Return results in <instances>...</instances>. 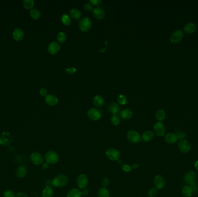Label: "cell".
Masks as SVG:
<instances>
[{
  "mask_svg": "<svg viewBox=\"0 0 198 197\" xmlns=\"http://www.w3.org/2000/svg\"><path fill=\"white\" fill-rule=\"evenodd\" d=\"M89 183V179L84 173H81L78 176L77 184L79 189H84L86 188Z\"/></svg>",
  "mask_w": 198,
  "mask_h": 197,
  "instance_id": "obj_7",
  "label": "cell"
},
{
  "mask_svg": "<svg viewBox=\"0 0 198 197\" xmlns=\"http://www.w3.org/2000/svg\"><path fill=\"white\" fill-rule=\"evenodd\" d=\"M197 175L195 172L193 171H188L187 172L184 176V181L187 185H191L196 181Z\"/></svg>",
  "mask_w": 198,
  "mask_h": 197,
  "instance_id": "obj_10",
  "label": "cell"
},
{
  "mask_svg": "<svg viewBox=\"0 0 198 197\" xmlns=\"http://www.w3.org/2000/svg\"><path fill=\"white\" fill-rule=\"evenodd\" d=\"M45 101L48 105L50 106H55L57 105L59 102L58 97L56 95L52 94L47 95L45 97Z\"/></svg>",
  "mask_w": 198,
  "mask_h": 197,
  "instance_id": "obj_15",
  "label": "cell"
},
{
  "mask_svg": "<svg viewBox=\"0 0 198 197\" xmlns=\"http://www.w3.org/2000/svg\"><path fill=\"white\" fill-rule=\"evenodd\" d=\"M132 168L134 169H138V168L140 167V165H139L138 164L136 163V164H134L132 165Z\"/></svg>",
  "mask_w": 198,
  "mask_h": 197,
  "instance_id": "obj_50",
  "label": "cell"
},
{
  "mask_svg": "<svg viewBox=\"0 0 198 197\" xmlns=\"http://www.w3.org/2000/svg\"><path fill=\"white\" fill-rule=\"evenodd\" d=\"M121 122L120 117L117 114L112 115L111 118V123L114 126H118L120 124Z\"/></svg>",
  "mask_w": 198,
  "mask_h": 197,
  "instance_id": "obj_35",
  "label": "cell"
},
{
  "mask_svg": "<svg viewBox=\"0 0 198 197\" xmlns=\"http://www.w3.org/2000/svg\"><path fill=\"white\" fill-rule=\"evenodd\" d=\"M89 190L88 189H82V190L81 191V193H82V195H84V196H87L89 194Z\"/></svg>",
  "mask_w": 198,
  "mask_h": 197,
  "instance_id": "obj_48",
  "label": "cell"
},
{
  "mask_svg": "<svg viewBox=\"0 0 198 197\" xmlns=\"http://www.w3.org/2000/svg\"><path fill=\"white\" fill-rule=\"evenodd\" d=\"M122 169L125 172H130L132 169V167L128 164H123L122 167Z\"/></svg>",
  "mask_w": 198,
  "mask_h": 197,
  "instance_id": "obj_40",
  "label": "cell"
},
{
  "mask_svg": "<svg viewBox=\"0 0 198 197\" xmlns=\"http://www.w3.org/2000/svg\"><path fill=\"white\" fill-rule=\"evenodd\" d=\"M110 184V180L107 178H104L102 180V184L103 186V187H108Z\"/></svg>",
  "mask_w": 198,
  "mask_h": 197,
  "instance_id": "obj_41",
  "label": "cell"
},
{
  "mask_svg": "<svg viewBox=\"0 0 198 197\" xmlns=\"http://www.w3.org/2000/svg\"><path fill=\"white\" fill-rule=\"evenodd\" d=\"M84 9L87 11V12H90V11H93V7L92 5L89 4V3H87L85 4L84 6Z\"/></svg>",
  "mask_w": 198,
  "mask_h": 197,
  "instance_id": "obj_42",
  "label": "cell"
},
{
  "mask_svg": "<svg viewBox=\"0 0 198 197\" xmlns=\"http://www.w3.org/2000/svg\"><path fill=\"white\" fill-rule=\"evenodd\" d=\"M182 194L185 197H191L194 194L193 189L190 185H186L182 189Z\"/></svg>",
  "mask_w": 198,
  "mask_h": 197,
  "instance_id": "obj_23",
  "label": "cell"
},
{
  "mask_svg": "<svg viewBox=\"0 0 198 197\" xmlns=\"http://www.w3.org/2000/svg\"><path fill=\"white\" fill-rule=\"evenodd\" d=\"M105 155L107 158L112 161H118L121 157L120 151L115 148H110L105 152Z\"/></svg>",
  "mask_w": 198,
  "mask_h": 197,
  "instance_id": "obj_3",
  "label": "cell"
},
{
  "mask_svg": "<svg viewBox=\"0 0 198 197\" xmlns=\"http://www.w3.org/2000/svg\"><path fill=\"white\" fill-rule=\"evenodd\" d=\"M120 116L124 120H129L133 116V112L129 109H124L120 112Z\"/></svg>",
  "mask_w": 198,
  "mask_h": 197,
  "instance_id": "obj_22",
  "label": "cell"
},
{
  "mask_svg": "<svg viewBox=\"0 0 198 197\" xmlns=\"http://www.w3.org/2000/svg\"><path fill=\"white\" fill-rule=\"evenodd\" d=\"M154 183L155 188L158 190L164 189L165 186V180L161 175H156L154 179Z\"/></svg>",
  "mask_w": 198,
  "mask_h": 197,
  "instance_id": "obj_13",
  "label": "cell"
},
{
  "mask_svg": "<svg viewBox=\"0 0 198 197\" xmlns=\"http://www.w3.org/2000/svg\"><path fill=\"white\" fill-rule=\"evenodd\" d=\"M154 137V134L152 131L148 130L145 131L141 137V140L144 142H149L152 140Z\"/></svg>",
  "mask_w": 198,
  "mask_h": 197,
  "instance_id": "obj_19",
  "label": "cell"
},
{
  "mask_svg": "<svg viewBox=\"0 0 198 197\" xmlns=\"http://www.w3.org/2000/svg\"><path fill=\"white\" fill-rule=\"evenodd\" d=\"M61 22L62 23L66 25V26H69L71 25V20L70 17L67 14H64L62 16H61Z\"/></svg>",
  "mask_w": 198,
  "mask_h": 197,
  "instance_id": "obj_34",
  "label": "cell"
},
{
  "mask_svg": "<svg viewBox=\"0 0 198 197\" xmlns=\"http://www.w3.org/2000/svg\"><path fill=\"white\" fill-rule=\"evenodd\" d=\"M77 71V69L75 67H71L69 68L66 69V72H68L69 74H73Z\"/></svg>",
  "mask_w": 198,
  "mask_h": 197,
  "instance_id": "obj_43",
  "label": "cell"
},
{
  "mask_svg": "<svg viewBox=\"0 0 198 197\" xmlns=\"http://www.w3.org/2000/svg\"><path fill=\"white\" fill-rule=\"evenodd\" d=\"M93 103L96 107H102L104 103L103 98L101 95H96L93 98Z\"/></svg>",
  "mask_w": 198,
  "mask_h": 197,
  "instance_id": "obj_26",
  "label": "cell"
},
{
  "mask_svg": "<svg viewBox=\"0 0 198 197\" xmlns=\"http://www.w3.org/2000/svg\"><path fill=\"white\" fill-rule=\"evenodd\" d=\"M30 160L31 162L36 165H42L43 163V155L39 152H35L32 153L30 155Z\"/></svg>",
  "mask_w": 198,
  "mask_h": 197,
  "instance_id": "obj_6",
  "label": "cell"
},
{
  "mask_svg": "<svg viewBox=\"0 0 198 197\" xmlns=\"http://www.w3.org/2000/svg\"><path fill=\"white\" fill-rule=\"evenodd\" d=\"M27 169L25 165H20L17 167L16 170V175L18 178H24L27 175Z\"/></svg>",
  "mask_w": 198,
  "mask_h": 197,
  "instance_id": "obj_16",
  "label": "cell"
},
{
  "mask_svg": "<svg viewBox=\"0 0 198 197\" xmlns=\"http://www.w3.org/2000/svg\"><path fill=\"white\" fill-rule=\"evenodd\" d=\"M13 38L16 41H20L23 39L24 37V32L23 31L19 28H16L12 34Z\"/></svg>",
  "mask_w": 198,
  "mask_h": 197,
  "instance_id": "obj_18",
  "label": "cell"
},
{
  "mask_svg": "<svg viewBox=\"0 0 198 197\" xmlns=\"http://www.w3.org/2000/svg\"><path fill=\"white\" fill-rule=\"evenodd\" d=\"M81 191L78 189H72L70 190L67 195V197H81Z\"/></svg>",
  "mask_w": 198,
  "mask_h": 197,
  "instance_id": "obj_27",
  "label": "cell"
},
{
  "mask_svg": "<svg viewBox=\"0 0 198 197\" xmlns=\"http://www.w3.org/2000/svg\"><path fill=\"white\" fill-rule=\"evenodd\" d=\"M154 129L156 135L158 137H163L166 133L165 126L161 121H158L155 123Z\"/></svg>",
  "mask_w": 198,
  "mask_h": 197,
  "instance_id": "obj_11",
  "label": "cell"
},
{
  "mask_svg": "<svg viewBox=\"0 0 198 197\" xmlns=\"http://www.w3.org/2000/svg\"><path fill=\"white\" fill-rule=\"evenodd\" d=\"M158 194V190L155 187L149 189L148 192V195L150 197H155Z\"/></svg>",
  "mask_w": 198,
  "mask_h": 197,
  "instance_id": "obj_38",
  "label": "cell"
},
{
  "mask_svg": "<svg viewBox=\"0 0 198 197\" xmlns=\"http://www.w3.org/2000/svg\"><path fill=\"white\" fill-rule=\"evenodd\" d=\"M126 138L129 142L133 144L138 143L141 140V137L138 132L134 130L129 131L126 134Z\"/></svg>",
  "mask_w": 198,
  "mask_h": 197,
  "instance_id": "obj_4",
  "label": "cell"
},
{
  "mask_svg": "<svg viewBox=\"0 0 198 197\" xmlns=\"http://www.w3.org/2000/svg\"><path fill=\"white\" fill-rule=\"evenodd\" d=\"M191 186V187L193 189L194 193V192H197L198 190V184L197 183V182L195 181V183H194L193 184H192L191 185H190Z\"/></svg>",
  "mask_w": 198,
  "mask_h": 197,
  "instance_id": "obj_46",
  "label": "cell"
},
{
  "mask_svg": "<svg viewBox=\"0 0 198 197\" xmlns=\"http://www.w3.org/2000/svg\"><path fill=\"white\" fill-rule=\"evenodd\" d=\"M30 16L35 20L38 19L41 16V13H40V10L37 9H32L30 10Z\"/></svg>",
  "mask_w": 198,
  "mask_h": 197,
  "instance_id": "obj_31",
  "label": "cell"
},
{
  "mask_svg": "<svg viewBox=\"0 0 198 197\" xmlns=\"http://www.w3.org/2000/svg\"><path fill=\"white\" fill-rule=\"evenodd\" d=\"M175 134L177 136V139H181V140L184 139V138L185 137V136H186L185 133L184 131H181V130H178V131H177Z\"/></svg>",
  "mask_w": 198,
  "mask_h": 197,
  "instance_id": "obj_39",
  "label": "cell"
},
{
  "mask_svg": "<svg viewBox=\"0 0 198 197\" xmlns=\"http://www.w3.org/2000/svg\"><path fill=\"white\" fill-rule=\"evenodd\" d=\"M69 182L67 176L61 174L56 176L52 181V186L57 188H61L66 186Z\"/></svg>",
  "mask_w": 198,
  "mask_h": 197,
  "instance_id": "obj_1",
  "label": "cell"
},
{
  "mask_svg": "<svg viewBox=\"0 0 198 197\" xmlns=\"http://www.w3.org/2000/svg\"><path fill=\"white\" fill-rule=\"evenodd\" d=\"M118 103L119 104H120L121 105H125L126 103H127V98L123 94H121L118 96Z\"/></svg>",
  "mask_w": 198,
  "mask_h": 197,
  "instance_id": "obj_36",
  "label": "cell"
},
{
  "mask_svg": "<svg viewBox=\"0 0 198 197\" xmlns=\"http://www.w3.org/2000/svg\"><path fill=\"white\" fill-rule=\"evenodd\" d=\"M87 116L90 120L97 121L102 117V112L96 108H92L87 112Z\"/></svg>",
  "mask_w": 198,
  "mask_h": 197,
  "instance_id": "obj_9",
  "label": "cell"
},
{
  "mask_svg": "<svg viewBox=\"0 0 198 197\" xmlns=\"http://www.w3.org/2000/svg\"><path fill=\"white\" fill-rule=\"evenodd\" d=\"M197 30V26L194 23L190 22L184 27V31L187 34H192Z\"/></svg>",
  "mask_w": 198,
  "mask_h": 197,
  "instance_id": "obj_20",
  "label": "cell"
},
{
  "mask_svg": "<svg viewBox=\"0 0 198 197\" xmlns=\"http://www.w3.org/2000/svg\"><path fill=\"white\" fill-rule=\"evenodd\" d=\"M194 166H195V169L198 171V161H197L195 163Z\"/></svg>",
  "mask_w": 198,
  "mask_h": 197,
  "instance_id": "obj_51",
  "label": "cell"
},
{
  "mask_svg": "<svg viewBox=\"0 0 198 197\" xmlns=\"http://www.w3.org/2000/svg\"><path fill=\"white\" fill-rule=\"evenodd\" d=\"M79 27L82 32L88 31L92 27L91 20L87 17L82 18L79 22Z\"/></svg>",
  "mask_w": 198,
  "mask_h": 197,
  "instance_id": "obj_5",
  "label": "cell"
},
{
  "mask_svg": "<svg viewBox=\"0 0 198 197\" xmlns=\"http://www.w3.org/2000/svg\"><path fill=\"white\" fill-rule=\"evenodd\" d=\"M108 111L112 114V115L117 114V113L120 111V108L117 103H111L109 105Z\"/></svg>",
  "mask_w": 198,
  "mask_h": 197,
  "instance_id": "obj_24",
  "label": "cell"
},
{
  "mask_svg": "<svg viewBox=\"0 0 198 197\" xmlns=\"http://www.w3.org/2000/svg\"><path fill=\"white\" fill-rule=\"evenodd\" d=\"M4 197H15V193L12 190H7L3 194Z\"/></svg>",
  "mask_w": 198,
  "mask_h": 197,
  "instance_id": "obj_37",
  "label": "cell"
},
{
  "mask_svg": "<svg viewBox=\"0 0 198 197\" xmlns=\"http://www.w3.org/2000/svg\"><path fill=\"white\" fill-rule=\"evenodd\" d=\"M53 189L49 186H46L42 192V197H53Z\"/></svg>",
  "mask_w": 198,
  "mask_h": 197,
  "instance_id": "obj_25",
  "label": "cell"
},
{
  "mask_svg": "<svg viewBox=\"0 0 198 197\" xmlns=\"http://www.w3.org/2000/svg\"><path fill=\"white\" fill-rule=\"evenodd\" d=\"M69 15L74 20H78L81 17V12L78 9H72L69 11Z\"/></svg>",
  "mask_w": 198,
  "mask_h": 197,
  "instance_id": "obj_29",
  "label": "cell"
},
{
  "mask_svg": "<svg viewBox=\"0 0 198 197\" xmlns=\"http://www.w3.org/2000/svg\"><path fill=\"white\" fill-rule=\"evenodd\" d=\"M178 147L181 152L183 153H187L189 152L191 150V145L188 141L182 139L179 142Z\"/></svg>",
  "mask_w": 198,
  "mask_h": 197,
  "instance_id": "obj_12",
  "label": "cell"
},
{
  "mask_svg": "<svg viewBox=\"0 0 198 197\" xmlns=\"http://www.w3.org/2000/svg\"><path fill=\"white\" fill-rule=\"evenodd\" d=\"M61 49L60 44L56 42H52L48 45V51L51 54H55Z\"/></svg>",
  "mask_w": 198,
  "mask_h": 197,
  "instance_id": "obj_14",
  "label": "cell"
},
{
  "mask_svg": "<svg viewBox=\"0 0 198 197\" xmlns=\"http://www.w3.org/2000/svg\"><path fill=\"white\" fill-rule=\"evenodd\" d=\"M93 14L94 17L98 20H102L105 16V12L103 9L100 7H97L93 9Z\"/></svg>",
  "mask_w": 198,
  "mask_h": 197,
  "instance_id": "obj_17",
  "label": "cell"
},
{
  "mask_svg": "<svg viewBox=\"0 0 198 197\" xmlns=\"http://www.w3.org/2000/svg\"><path fill=\"white\" fill-rule=\"evenodd\" d=\"M49 167V164L46 163H43L42 164V168L43 169H47Z\"/></svg>",
  "mask_w": 198,
  "mask_h": 197,
  "instance_id": "obj_49",
  "label": "cell"
},
{
  "mask_svg": "<svg viewBox=\"0 0 198 197\" xmlns=\"http://www.w3.org/2000/svg\"><path fill=\"white\" fill-rule=\"evenodd\" d=\"M67 39V35L64 32H60L57 35V40L60 43H63Z\"/></svg>",
  "mask_w": 198,
  "mask_h": 197,
  "instance_id": "obj_32",
  "label": "cell"
},
{
  "mask_svg": "<svg viewBox=\"0 0 198 197\" xmlns=\"http://www.w3.org/2000/svg\"><path fill=\"white\" fill-rule=\"evenodd\" d=\"M164 140H165L166 143L172 145V144L175 143L177 141L178 139H177V136L175 134H174V133H168L165 135Z\"/></svg>",
  "mask_w": 198,
  "mask_h": 197,
  "instance_id": "obj_21",
  "label": "cell"
},
{
  "mask_svg": "<svg viewBox=\"0 0 198 197\" xmlns=\"http://www.w3.org/2000/svg\"><path fill=\"white\" fill-rule=\"evenodd\" d=\"M184 33L181 30L174 31L171 35L170 40L173 43H178L181 42L184 38Z\"/></svg>",
  "mask_w": 198,
  "mask_h": 197,
  "instance_id": "obj_8",
  "label": "cell"
},
{
  "mask_svg": "<svg viewBox=\"0 0 198 197\" xmlns=\"http://www.w3.org/2000/svg\"><path fill=\"white\" fill-rule=\"evenodd\" d=\"M102 2L101 0H90V3L95 6H98Z\"/></svg>",
  "mask_w": 198,
  "mask_h": 197,
  "instance_id": "obj_44",
  "label": "cell"
},
{
  "mask_svg": "<svg viewBox=\"0 0 198 197\" xmlns=\"http://www.w3.org/2000/svg\"><path fill=\"white\" fill-rule=\"evenodd\" d=\"M155 117L156 119L158 120V121L162 122V121H163L165 119L166 113L163 109H159L155 113Z\"/></svg>",
  "mask_w": 198,
  "mask_h": 197,
  "instance_id": "obj_30",
  "label": "cell"
},
{
  "mask_svg": "<svg viewBox=\"0 0 198 197\" xmlns=\"http://www.w3.org/2000/svg\"><path fill=\"white\" fill-rule=\"evenodd\" d=\"M34 5V1L33 0H25L23 1V5L27 9H32Z\"/></svg>",
  "mask_w": 198,
  "mask_h": 197,
  "instance_id": "obj_33",
  "label": "cell"
},
{
  "mask_svg": "<svg viewBox=\"0 0 198 197\" xmlns=\"http://www.w3.org/2000/svg\"><path fill=\"white\" fill-rule=\"evenodd\" d=\"M97 195L98 197H110V191L107 187H100L99 189L98 192H97Z\"/></svg>",
  "mask_w": 198,
  "mask_h": 197,
  "instance_id": "obj_28",
  "label": "cell"
},
{
  "mask_svg": "<svg viewBox=\"0 0 198 197\" xmlns=\"http://www.w3.org/2000/svg\"><path fill=\"white\" fill-rule=\"evenodd\" d=\"M44 158L46 162L49 164H56L59 161V155L57 152L49 150L45 153Z\"/></svg>",
  "mask_w": 198,
  "mask_h": 197,
  "instance_id": "obj_2",
  "label": "cell"
},
{
  "mask_svg": "<svg viewBox=\"0 0 198 197\" xmlns=\"http://www.w3.org/2000/svg\"><path fill=\"white\" fill-rule=\"evenodd\" d=\"M15 197H28V196L23 192H19L15 196Z\"/></svg>",
  "mask_w": 198,
  "mask_h": 197,
  "instance_id": "obj_47",
  "label": "cell"
},
{
  "mask_svg": "<svg viewBox=\"0 0 198 197\" xmlns=\"http://www.w3.org/2000/svg\"><path fill=\"white\" fill-rule=\"evenodd\" d=\"M40 94L43 96H46L47 95V93H48V91L45 88H41L40 90Z\"/></svg>",
  "mask_w": 198,
  "mask_h": 197,
  "instance_id": "obj_45",
  "label": "cell"
}]
</instances>
